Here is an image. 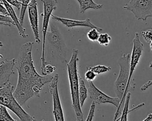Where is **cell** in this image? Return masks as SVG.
<instances>
[{"mask_svg": "<svg viewBox=\"0 0 152 121\" xmlns=\"http://www.w3.org/2000/svg\"><path fill=\"white\" fill-rule=\"evenodd\" d=\"M33 42H26L20 50L15 66L18 72V81L13 95L23 106L33 97H39L43 87L49 82L52 75H40L37 72L31 56Z\"/></svg>", "mask_w": 152, "mask_h": 121, "instance_id": "6da1fadb", "label": "cell"}, {"mask_svg": "<svg viewBox=\"0 0 152 121\" xmlns=\"http://www.w3.org/2000/svg\"><path fill=\"white\" fill-rule=\"evenodd\" d=\"M78 50L74 49L69 61L66 63L69 82L70 85L72 107L75 112L76 121H83V113L81 110L79 100L78 94V69L77 68V62Z\"/></svg>", "mask_w": 152, "mask_h": 121, "instance_id": "7a4b0ae2", "label": "cell"}, {"mask_svg": "<svg viewBox=\"0 0 152 121\" xmlns=\"http://www.w3.org/2000/svg\"><path fill=\"white\" fill-rule=\"evenodd\" d=\"M14 89V86L10 82L0 88V104L11 110L21 121H37L17 102L13 95Z\"/></svg>", "mask_w": 152, "mask_h": 121, "instance_id": "3957f363", "label": "cell"}, {"mask_svg": "<svg viewBox=\"0 0 152 121\" xmlns=\"http://www.w3.org/2000/svg\"><path fill=\"white\" fill-rule=\"evenodd\" d=\"M50 31H47L46 40L52 50L53 56L56 57L62 62H66V55L67 48L63 38L59 32L58 26L53 23H50Z\"/></svg>", "mask_w": 152, "mask_h": 121, "instance_id": "277c9868", "label": "cell"}, {"mask_svg": "<svg viewBox=\"0 0 152 121\" xmlns=\"http://www.w3.org/2000/svg\"><path fill=\"white\" fill-rule=\"evenodd\" d=\"M132 43H133V47H132V53L130 57V69H129V78H128V81L126 86V89L125 93L122 97L121 101H120V104L119 107L117 108L116 111L114 115V120L118 118V115L121 113V107L124 106L126 95L128 91V89L130 85V82L131 79L132 78V76L134 74V71L135 70V68L138 64L139 60L141 58V56H142V52H143V43L140 39V35L139 33L136 32L135 33V36L134 38L132 40Z\"/></svg>", "mask_w": 152, "mask_h": 121, "instance_id": "5b68a950", "label": "cell"}, {"mask_svg": "<svg viewBox=\"0 0 152 121\" xmlns=\"http://www.w3.org/2000/svg\"><path fill=\"white\" fill-rule=\"evenodd\" d=\"M130 57L129 53L123 54L119 59L118 63L119 66V75L115 82V92L116 97L121 100L123 97L126 86L128 81L130 69Z\"/></svg>", "mask_w": 152, "mask_h": 121, "instance_id": "8992f818", "label": "cell"}, {"mask_svg": "<svg viewBox=\"0 0 152 121\" xmlns=\"http://www.w3.org/2000/svg\"><path fill=\"white\" fill-rule=\"evenodd\" d=\"M43 4V13L42 14L43 17V23L42 27V31L43 34V44H42V51L40 58L41 66L40 71L41 74L43 73L45 65L47 64L45 59V44H46V36L48 31V26L49 25V20L53 11L56 9V4L58 3L57 0H40Z\"/></svg>", "mask_w": 152, "mask_h": 121, "instance_id": "52a82bcc", "label": "cell"}, {"mask_svg": "<svg viewBox=\"0 0 152 121\" xmlns=\"http://www.w3.org/2000/svg\"><path fill=\"white\" fill-rule=\"evenodd\" d=\"M123 8L131 11L138 20L145 21L149 17L152 18V0H129Z\"/></svg>", "mask_w": 152, "mask_h": 121, "instance_id": "ba28073f", "label": "cell"}, {"mask_svg": "<svg viewBox=\"0 0 152 121\" xmlns=\"http://www.w3.org/2000/svg\"><path fill=\"white\" fill-rule=\"evenodd\" d=\"M58 79L59 75L58 74H56L53 76L52 80L49 84V89L53 100L52 113L53 114L55 121H65L64 112L58 89Z\"/></svg>", "mask_w": 152, "mask_h": 121, "instance_id": "9c48e42d", "label": "cell"}, {"mask_svg": "<svg viewBox=\"0 0 152 121\" xmlns=\"http://www.w3.org/2000/svg\"><path fill=\"white\" fill-rule=\"evenodd\" d=\"M88 93L90 98L95 103L99 104L109 103L118 108L120 104V100L117 97H112L100 90L93 82H88Z\"/></svg>", "mask_w": 152, "mask_h": 121, "instance_id": "30bf717a", "label": "cell"}, {"mask_svg": "<svg viewBox=\"0 0 152 121\" xmlns=\"http://www.w3.org/2000/svg\"><path fill=\"white\" fill-rule=\"evenodd\" d=\"M28 15L30 26L33 31L34 40L37 43H39L41 40L39 33V15L37 11V4L36 0H30L27 6Z\"/></svg>", "mask_w": 152, "mask_h": 121, "instance_id": "8fae6325", "label": "cell"}, {"mask_svg": "<svg viewBox=\"0 0 152 121\" xmlns=\"http://www.w3.org/2000/svg\"><path fill=\"white\" fill-rule=\"evenodd\" d=\"M16 59H5L0 63V88L10 82V77L14 74Z\"/></svg>", "mask_w": 152, "mask_h": 121, "instance_id": "7c38bea8", "label": "cell"}, {"mask_svg": "<svg viewBox=\"0 0 152 121\" xmlns=\"http://www.w3.org/2000/svg\"><path fill=\"white\" fill-rule=\"evenodd\" d=\"M51 17L53 20L60 22L64 26L68 28H73L75 27H88L91 28H96L99 30L100 32L102 31V28L98 27L95 25H94L93 23H91L90 18H86L84 20H72V19L65 18H61V17L54 15L53 14L51 15Z\"/></svg>", "mask_w": 152, "mask_h": 121, "instance_id": "4fadbf2b", "label": "cell"}, {"mask_svg": "<svg viewBox=\"0 0 152 121\" xmlns=\"http://www.w3.org/2000/svg\"><path fill=\"white\" fill-rule=\"evenodd\" d=\"M1 1L8 12V16L12 19V20L14 23V26H15L17 28L19 35L23 38L27 37V34L26 33V28H24L23 25L20 23L19 19L17 18L16 14L13 8L12 7V6L6 0H1Z\"/></svg>", "mask_w": 152, "mask_h": 121, "instance_id": "5bb4252c", "label": "cell"}, {"mask_svg": "<svg viewBox=\"0 0 152 121\" xmlns=\"http://www.w3.org/2000/svg\"><path fill=\"white\" fill-rule=\"evenodd\" d=\"M130 98H131V93L128 92L126 95V97H125V102H124V108H123V110L122 112L121 116L120 117L119 121H128V114L129 113L131 112L133 110H137V109L144 106V103H142L138 104L135 107H134L133 109L129 110V103Z\"/></svg>", "mask_w": 152, "mask_h": 121, "instance_id": "9a60e30c", "label": "cell"}, {"mask_svg": "<svg viewBox=\"0 0 152 121\" xmlns=\"http://www.w3.org/2000/svg\"><path fill=\"white\" fill-rule=\"evenodd\" d=\"M80 5V12L84 14L88 9H100L103 7V5L95 3L93 0H77Z\"/></svg>", "mask_w": 152, "mask_h": 121, "instance_id": "2e32d148", "label": "cell"}, {"mask_svg": "<svg viewBox=\"0 0 152 121\" xmlns=\"http://www.w3.org/2000/svg\"><path fill=\"white\" fill-rule=\"evenodd\" d=\"M88 90L85 85L84 81L81 77L80 74H78V94H79V100L80 106L82 107L84 105L85 100L87 98Z\"/></svg>", "mask_w": 152, "mask_h": 121, "instance_id": "e0dca14e", "label": "cell"}, {"mask_svg": "<svg viewBox=\"0 0 152 121\" xmlns=\"http://www.w3.org/2000/svg\"><path fill=\"white\" fill-rule=\"evenodd\" d=\"M87 69L91 70L93 72H94L95 74L97 75L103 74L111 70V68L110 66H106L105 65H98L94 66H89L87 67Z\"/></svg>", "mask_w": 152, "mask_h": 121, "instance_id": "ac0fdd59", "label": "cell"}, {"mask_svg": "<svg viewBox=\"0 0 152 121\" xmlns=\"http://www.w3.org/2000/svg\"><path fill=\"white\" fill-rule=\"evenodd\" d=\"M0 121H17L9 114L7 107L0 104Z\"/></svg>", "mask_w": 152, "mask_h": 121, "instance_id": "d6986e66", "label": "cell"}, {"mask_svg": "<svg viewBox=\"0 0 152 121\" xmlns=\"http://www.w3.org/2000/svg\"><path fill=\"white\" fill-rule=\"evenodd\" d=\"M111 37L107 33L100 34L97 42L100 45L107 46L111 41Z\"/></svg>", "mask_w": 152, "mask_h": 121, "instance_id": "ffe728a7", "label": "cell"}, {"mask_svg": "<svg viewBox=\"0 0 152 121\" xmlns=\"http://www.w3.org/2000/svg\"><path fill=\"white\" fill-rule=\"evenodd\" d=\"M30 0H21V7L20 8V13L19 16V21L20 23L23 25L24 22V18L26 13V9L27 8L28 4H29Z\"/></svg>", "mask_w": 152, "mask_h": 121, "instance_id": "44dd1931", "label": "cell"}, {"mask_svg": "<svg viewBox=\"0 0 152 121\" xmlns=\"http://www.w3.org/2000/svg\"><path fill=\"white\" fill-rule=\"evenodd\" d=\"M100 35V31L96 28H91L87 33L88 39L91 42L97 41Z\"/></svg>", "mask_w": 152, "mask_h": 121, "instance_id": "7402d4cb", "label": "cell"}, {"mask_svg": "<svg viewBox=\"0 0 152 121\" xmlns=\"http://www.w3.org/2000/svg\"><path fill=\"white\" fill-rule=\"evenodd\" d=\"M141 34L147 43H150V42H152V30L151 29H148L146 30L142 31L141 33Z\"/></svg>", "mask_w": 152, "mask_h": 121, "instance_id": "603a6c76", "label": "cell"}, {"mask_svg": "<svg viewBox=\"0 0 152 121\" xmlns=\"http://www.w3.org/2000/svg\"><path fill=\"white\" fill-rule=\"evenodd\" d=\"M95 108H96V103L93 101L91 103L90 108L88 114L87 116V117L86 121H92L93 120V119L94 117V114Z\"/></svg>", "mask_w": 152, "mask_h": 121, "instance_id": "cb8c5ba5", "label": "cell"}, {"mask_svg": "<svg viewBox=\"0 0 152 121\" xmlns=\"http://www.w3.org/2000/svg\"><path fill=\"white\" fill-rule=\"evenodd\" d=\"M97 77V74H95L94 72H93L91 70L87 69V71L85 73V78L86 79L90 82V81H93L95 79V78Z\"/></svg>", "mask_w": 152, "mask_h": 121, "instance_id": "d4e9b609", "label": "cell"}, {"mask_svg": "<svg viewBox=\"0 0 152 121\" xmlns=\"http://www.w3.org/2000/svg\"><path fill=\"white\" fill-rule=\"evenodd\" d=\"M56 69V67L54 66H52L50 64H46L44 68L43 73L42 74V75H50L52 72H53Z\"/></svg>", "mask_w": 152, "mask_h": 121, "instance_id": "484cf974", "label": "cell"}, {"mask_svg": "<svg viewBox=\"0 0 152 121\" xmlns=\"http://www.w3.org/2000/svg\"><path fill=\"white\" fill-rule=\"evenodd\" d=\"M0 22H3L5 23L10 24L11 25H14V23L12 19L7 15H5L3 14H0Z\"/></svg>", "mask_w": 152, "mask_h": 121, "instance_id": "4316f807", "label": "cell"}, {"mask_svg": "<svg viewBox=\"0 0 152 121\" xmlns=\"http://www.w3.org/2000/svg\"><path fill=\"white\" fill-rule=\"evenodd\" d=\"M11 5L14 6L18 9H20L21 7V2L18 0H6Z\"/></svg>", "mask_w": 152, "mask_h": 121, "instance_id": "83f0119b", "label": "cell"}, {"mask_svg": "<svg viewBox=\"0 0 152 121\" xmlns=\"http://www.w3.org/2000/svg\"><path fill=\"white\" fill-rule=\"evenodd\" d=\"M0 13H1L3 15L8 16V12H7L6 8H5L4 4H3V3L2 2H0Z\"/></svg>", "mask_w": 152, "mask_h": 121, "instance_id": "f1b7e54d", "label": "cell"}, {"mask_svg": "<svg viewBox=\"0 0 152 121\" xmlns=\"http://www.w3.org/2000/svg\"><path fill=\"white\" fill-rule=\"evenodd\" d=\"M151 120H152V113L149 114L147 116V117L145 119H144L142 121H151Z\"/></svg>", "mask_w": 152, "mask_h": 121, "instance_id": "f546056e", "label": "cell"}, {"mask_svg": "<svg viewBox=\"0 0 152 121\" xmlns=\"http://www.w3.org/2000/svg\"><path fill=\"white\" fill-rule=\"evenodd\" d=\"M1 25H5V26H11V25L8 23H3V22H0V26Z\"/></svg>", "mask_w": 152, "mask_h": 121, "instance_id": "4dcf8cb0", "label": "cell"}, {"mask_svg": "<svg viewBox=\"0 0 152 121\" xmlns=\"http://www.w3.org/2000/svg\"><path fill=\"white\" fill-rule=\"evenodd\" d=\"M150 50H151V52L152 53V42H150Z\"/></svg>", "mask_w": 152, "mask_h": 121, "instance_id": "1f68e13d", "label": "cell"}, {"mask_svg": "<svg viewBox=\"0 0 152 121\" xmlns=\"http://www.w3.org/2000/svg\"><path fill=\"white\" fill-rule=\"evenodd\" d=\"M119 120H120V117L117 118V119H115V120H113V121H119Z\"/></svg>", "mask_w": 152, "mask_h": 121, "instance_id": "d6a6232c", "label": "cell"}, {"mask_svg": "<svg viewBox=\"0 0 152 121\" xmlns=\"http://www.w3.org/2000/svg\"><path fill=\"white\" fill-rule=\"evenodd\" d=\"M2 46H3V44H2V43L1 42H0V47H2Z\"/></svg>", "mask_w": 152, "mask_h": 121, "instance_id": "836d02e7", "label": "cell"}, {"mask_svg": "<svg viewBox=\"0 0 152 121\" xmlns=\"http://www.w3.org/2000/svg\"><path fill=\"white\" fill-rule=\"evenodd\" d=\"M151 121H152V120H151Z\"/></svg>", "mask_w": 152, "mask_h": 121, "instance_id": "e575fe53", "label": "cell"}]
</instances>
